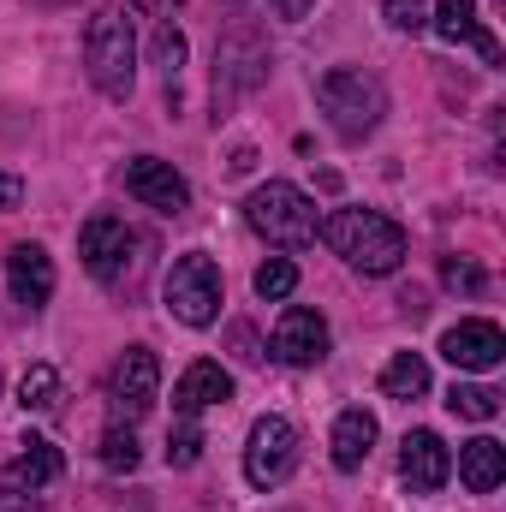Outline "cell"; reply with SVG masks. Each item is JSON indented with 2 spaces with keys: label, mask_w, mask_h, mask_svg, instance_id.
<instances>
[{
  "label": "cell",
  "mask_w": 506,
  "mask_h": 512,
  "mask_svg": "<svg viewBox=\"0 0 506 512\" xmlns=\"http://www.w3.org/2000/svg\"><path fill=\"white\" fill-rule=\"evenodd\" d=\"M381 12H387L393 30H411V36L429 30V6H423V0H381Z\"/></svg>",
  "instance_id": "obj_28"
},
{
  "label": "cell",
  "mask_w": 506,
  "mask_h": 512,
  "mask_svg": "<svg viewBox=\"0 0 506 512\" xmlns=\"http://www.w3.org/2000/svg\"><path fill=\"white\" fill-rule=\"evenodd\" d=\"M60 471H66V459H60V447H54V441H42V435H24V441H18V453L6 459L12 489H30V495H36V489H48Z\"/></svg>",
  "instance_id": "obj_17"
},
{
  "label": "cell",
  "mask_w": 506,
  "mask_h": 512,
  "mask_svg": "<svg viewBox=\"0 0 506 512\" xmlns=\"http://www.w3.org/2000/svg\"><path fill=\"white\" fill-rule=\"evenodd\" d=\"M185 30L173 24V18H161L155 24V36H149V60H155V72H161V84H167V108H179V72H185Z\"/></svg>",
  "instance_id": "obj_20"
},
{
  "label": "cell",
  "mask_w": 506,
  "mask_h": 512,
  "mask_svg": "<svg viewBox=\"0 0 506 512\" xmlns=\"http://www.w3.org/2000/svg\"><path fill=\"white\" fill-rule=\"evenodd\" d=\"M381 393H387V399H423V393H429V364H423V352H399V358L381 370Z\"/></svg>",
  "instance_id": "obj_21"
},
{
  "label": "cell",
  "mask_w": 506,
  "mask_h": 512,
  "mask_svg": "<svg viewBox=\"0 0 506 512\" xmlns=\"http://www.w3.org/2000/svg\"><path fill=\"white\" fill-rule=\"evenodd\" d=\"M84 72L102 96L126 102L137 84V30H131L126 6H102L84 30Z\"/></svg>",
  "instance_id": "obj_3"
},
{
  "label": "cell",
  "mask_w": 506,
  "mask_h": 512,
  "mask_svg": "<svg viewBox=\"0 0 506 512\" xmlns=\"http://www.w3.org/2000/svg\"><path fill=\"white\" fill-rule=\"evenodd\" d=\"M155 387H161V358L149 346H126V358L108 370V405H114V417L137 423L155 405Z\"/></svg>",
  "instance_id": "obj_10"
},
{
  "label": "cell",
  "mask_w": 506,
  "mask_h": 512,
  "mask_svg": "<svg viewBox=\"0 0 506 512\" xmlns=\"http://www.w3.org/2000/svg\"><path fill=\"white\" fill-rule=\"evenodd\" d=\"M256 84H268V36L256 24H233L221 42H215V120L251 96Z\"/></svg>",
  "instance_id": "obj_5"
},
{
  "label": "cell",
  "mask_w": 506,
  "mask_h": 512,
  "mask_svg": "<svg viewBox=\"0 0 506 512\" xmlns=\"http://www.w3.org/2000/svg\"><path fill=\"white\" fill-rule=\"evenodd\" d=\"M441 358H447L453 370H501L506 334L495 328V322L471 316V322H459V328H447V334H441Z\"/></svg>",
  "instance_id": "obj_13"
},
{
  "label": "cell",
  "mask_w": 506,
  "mask_h": 512,
  "mask_svg": "<svg viewBox=\"0 0 506 512\" xmlns=\"http://www.w3.org/2000/svg\"><path fill=\"white\" fill-rule=\"evenodd\" d=\"M227 6H239V0H227Z\"/></svg>",
  "instance_id": "obj_34"
},
{
  "label": "cell",
  "mask_w": 506,
  "mask_h": 512,
  "mask_svg": "<svg viewBox=\"0 0 506 512\" xmlns=\"http://www.w3.org/2000/svg\"><path fill=\"white\" fill-rule=\"evenodd\" d=\"M441 280H447L453 292H465V298H477V292L489 286V274H483L471 256H447V262H441Z\"/></svg>",
  "instance_id": "obj_27"
},
{
  "label": "cell",
  "mask_w": 506,
  "mask_h": 512,
  "mask_svg": "<svg viewBox=\"0 0 506 512\" xmlns=\"http://www.w3.org/2000/svg\"><path fill=\"white\" fill-rule=\"evenodd\" d=\"M322 239L334 245V256H346V268L358 274H399V262L411 256V239L399 221H387L381 209H334L322 221Z\"/></svg>",
  "instance_id": "obj_1"
},
{
  "label": "cell",
  "mask_w": 506,
  "mask_h": 512,
  "mask_svg": "<svg viewBox=\"0 0 506 512\" xmlns=\"http://www.w3.org/2000/svg\"><path fill=\"white\" fill-rule=\"evenodd\" d=\"M256 298H268V304H286L292 292H298V262L292 256H268L262 268H256Z\"/></svg>",
  "instance_id": "obj_23"
},
{
  "label": "cell",
  "mask_w": 506,
  "mask_h": 512,
  "mask_svg": "<svg viewBox=\"0 0 506 512\" xmlns=\"http://www.w3.org/2000/svg\"><path fill=\"white\" fill-rule=\"evenodd\" d=\"M298 465V429L286 417H256L245 441V483L251 489H280Z\"/></svg>",
  "instance_id": "obj_7"
},
{
  "label": "cell",
  "mask_w": 506,
  "mask_h": 512,
  "mask_svg": "<svg viewBox=\"0 0 506 512\" xmlns=\"http://www.w3.org/2000/svg\"><path fill=\"white\" fill-rule=\"evenodd\" d=\"M0 512H42L30 489H0Z\"/></svg>",
  "instance_id": "obj_30"
},
{
  "label": "cell",
  "mask_w": 506,
  "mask_h": 512,
  "mask_svg": "<svg viewBox=\"0 0 506 512\" xmlns=\"http://www.w3.org/2000/svg\"><path fill=\"white\" fill-rule=\"evenodd\" d=\"M376 411H364V405H352V411H340V423H334V465L340 471H364V459H370V447H376Z\"/></svg>",
  "instance_id": "obj_19"
},
{
  "label": "cell",
  "mask_w": 506,
  "mask_h": 512,
  "mask_svg": "<svg viewBox=\"0 0 506 512\" xmlns=\"http://www.w3.org/2000/svg\"><path fill=\"white\" fill-rule=\"evenodd\" d=\"M131 6H149V12H173L179 0H131Z\"/></svg>",
  "instance_id": "obj_33"
},
{
  "label": "cell",
  "mask_w": 506,
  "mask_h": 512,
  "mask_svg": "<svg viewBox=\"0 0 506 512\" xmlns=\"http://www.w3.org/2000/svg\"><path fill=\"white\" fill-rule=\"evenodd\" d=\"M304 6H310V0H280V12H286V18H304Z\"/></svg>",
  "instance_id": "obj_32"
},
{
  "label": "cell",
  "mask_w": 506,
  "mask_h": 512,
  "mask_svg": "<svg viewBox=\"0 0 506 512\" xmlns=\"http://www.w3.org/2000/svg\"><path fill=\"white\" fill-rule=\"evenodd\" d=\"M227 399H233V376H227L215 358H197V364L173 382V411H179V417H197V411L227 405Z\"/></svg>",
  "instance_id": "obj_15"
},
{
  "label": "cell",
  "mask_w": 506,
  "mask_h": 512,
  "mask_svg": "<svg viewBox=\"0 0 506 512\" xmlns=\"http://www.w3.org/2000/svg\"><path fill=\"white\" fill-rule=\"evenodd\" d=\"M245 227H251L256 239H268L274 251H304V245L322 239L316 203L298 185H286V179H268V185H256L251 197H245Z\"/></svg>",
  "instance_id": "obj_2"
},
{
  "label": "cell",
  "mask_w": 506,
  "mask_h": 512,
  "mask_svg": "<svg viewBox=\"0 0 506 512\" xmlns=\"http://www.w3.org/2000/svg\"><path fill=\"white\" fill-rule=\"evenodd\" d=\"M6 286H12V304L36 316L54 298V256L42 245H12L6 251Z\"/></svg>",
  "instance_id": "obj_14"
},
{
  "label": "cell",
  "mask_w": 506,
  "mask_h": 512,
  "mask_svg": "<svg viewBox=\"0 0 506 512\" xmlns=\"http://www.w3.org/2000/svg\"><path fill=\"white\" fill-rule=\"evenodd\" d=\"M102 465H108V471H137V465H143V447H137L131 423H114V429L102 435Z\"/></svg>",
  "instance_id": "obj_25"
},
{
  "label": "cell",
  "mask_w": 506,
  "mask_h": 512,
  "mask_svg": "<svg viewBox=\"0 0 506 512\" xmlns=\"http://www.w3.org/2000/svg\"><path fill=\"white\" fill-rule=\"evenodd\" d=\"M447 411H453V417H471V423H489V417L501 411V393H495V387H477V382H453Z\"/></svg>",
  "instance_id": "obj_24"
},
{
  "label": "cell",
  "mask_w": 506,
  "mask_h": 512,
  "mask_svg": "<svg viewBox=\"0 0 506 512\" xmlns=\"http://www.w3.org/2000/svg\"><path fill=\"white\" fill-rule=\"evenodd\" d=\"M60 399H66V387H60L54 364H30L24 370V382H18V405L24 411H60Z\"/></svg>",
  "instance_id": "obj_22"
},
{
  "label": "cell",
  "mask_w": 506,
  "mask_h": 512,
  "mask_svg": "<svg viewBox=\"0 0 506 512\" xmlns=\"http://www.w3.org/2000/svg\"><path fill=\"white\" fill-rule=\"evenodd\" d=\"M447 477H453V447L435 429H411L399 441V483L411 495H435V489H447Z\"/></svg>",
  "instance_id": "obj_12"
},
{
  "label": "cell",
  "mask_w": 506,
  "mask_h": 512,
  "mask_svg": "<svg viewBox=\"0 0 506 512\" xmlns=\"http://www.w3.org/2000/svg\"><path fill=\"white\" fill-rule=\"evenodd\" d=\"M227 167H233V173H251V167H256V149H233V161H227Z\"/></svg>",
  "instance_id": "obj_31"
},
{
  "label": "cell",
  "mask_w": 506,
  "mask_h": 512,
  "mask_svg": "<svg viewBox=\"0 0 506 512\" xmlns=\"http://www.w3.org/2000/svg\"><path fill=\"white\" fill-rule=\"evenodd\" d=\"M167 310L185 328H209L221 316V268H215V256L203 251L173 256V268H167Z\"/></svg>",
  "instance_id": "obj_6"
},
{
  "label": "cell",
  "mask_w": 506,
  "mask_h": 512,
  "mask_svg": "<svg viewBox=\"0 0 506 512\" xmlns=\"http://www.w3.org/2000/svg\"><path fill=\"white\" fill-rule=\"evenodd\" d=\"M459 483H465L471 495H495L506 483V447L495 435H477V441L459 447Z\"/></svg>",
  "instance_id": "obj_18"
},
{
  "label": "cell",
  "mask_w": 506,
  "mask_h": 512,
  "mask_svg": "<svg viewBox=\"0 0 506 512\" xmlns=\"http://www.w3.org/2000/svg\"><path fill=\"white\" fill-rule=\"evenodd\" d=\"M18 203H24V179H18L12 167H0V215H6V209H18Z\"/></svg>",
  "instance_id": "obj_29"
},
{
  "label": "cell",
  "mask_w": 506,
  "mask_h": 512,
  "mask_svg": "<svg viewBox=\"0 0 506 512\" xmlns=\"http://www.w3.org/2000/svg\"><path fill=\"white\" fill-rule=\"evenodd\" d=\"M143 239L126 227V215H90L84 221V233H78V256H84V268L102 280V286H120L126 280V262Z\"/></svg>",
  "instance_id": "obj_9"
},
{
  "label": "cell",
  "mask_w": 506,
  "mask_h": 512,
  "mask_svg": "<svg viewBox=\"0 0 506 512\" xmlns=\"http://www.w3.org/2000/svg\"><path fill=\"white\" fill-rule=\"evenodd\" d=\"M126 191L143 209H155V215H185V209H191L185 173H179L173 161H161V155H131L126 161Z\"/></svg>",
  "instance_id": "obj_11"
},
{
  "label": "cell",
  "mask_w": 506,
  "mask_h": 512,
  "mask_svg": "<svg viewBox=\"0 0 506 512\" xmlns=\"http://www.w3.org/2000/svg\"><path fill=\"white\" fill-rule=\"evenodd\" d=\"M429 24H435V36H447V42H471V48H477L489 66H501V42L483 30V18H477V0H435Z\"/></svg>",
  "instance_id": "obj_16"
},
{
  "label": "cell",
  "mask_w": 506,
  "mask_h": 512,
  "mask_svg": "<svg viewBox=\"0 0 506 512\" xmlns=\"http://www.w3.org/2000/svg\"><path fill=\"white\" fill-rule=\"evenodd\" d=\"M274 358L286 364V370H316L322 358H328V346H334V334H328V316L322 310H310V304H286L280 310V322H274Z\"/></svg>",
  "instance_id": "obj_8"
},
{
  "label": "cell",
  "mask_w": 506,
  "mask_h": 512,
  "mask_svg": "<svg viewBox=\"0 0 506 512\" xmlns=\"http://www.w3.org/2000/svg\"><path fill=\"white\" fill-rule=\"evenodd\" d=\"M197 459H203V429H197V417H185V423L167 435V465L185 471V465H197Z\"/></svg>",
  "instance_id": "obj_26"
},
{
  "label": "cell",
  "mask_w": 506,
  "mask_h": 512,
  "mask_svg": "<svg viewBox=\"0 0 506 512\" xmlns=\"http://www.w3.org/2000/svg\"><path fill=\"white\" fill-rule=\"evenodd\" d=\"M316 108L328 114V126L340 131L346 143H358V137H370L381 126L387 90H381L376 72H364V66H334V72L316 78Z\"/></svg>",
  "instance_id": "obj_4"
}]
</instances>
